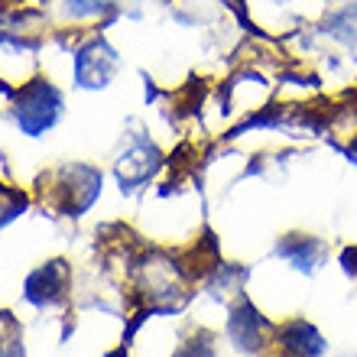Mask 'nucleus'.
I'll list each match as a JSON object with an SVG mask.
<instances>
[{"mask_svg": "<svg viewBox=\"0 0 357 357\" xmlns=\"http://www.w3.org/2000/svg\"><path fill=\"white\" fill-rule=\"evenodd\" d=\"M98 195H101V172L85 162L59 166L52 176H46V202L59 215H85Z\"/></svg>", "mask_w": 357, "mask_h": 357, "instance_id": "nucleus-1", "label": "nucleus"}, {"mask_svg": "<svg viewBox=\"0 0 357 357\" xmlns=\"http://www.w3.org/2000/svg\"><path fill=\"white\" fill-rule=\"evenodd\" d=\"M59 114H62V91L49 85L46 78L26 82L13 91V117L26 137H39L43 130H49L59 121Z\"/></svg>", "mask_w": 357, "mask_h": 357, "instance_id": "nucleus-2", "label": "nucleus"}, {"mask_svg": "<svg viewBox=\"0 0 357 357\" xmlns=\"http://www.w3.org/2000/svg\"><path fill=\"white\" fill-rule=\"evenodd\" d=\"M273 331H276V321L266 319L247 296H241L227 309V338L244 354H264L273 344Z\"/></svg>", "mask_w": 357, "mask_h": 357, "instance_id": "nucleus-3", "label": "nucleus"}, {"mask_svg": "<svg viewBox=\"0 0 357 357\" xmlns=\"http://www.w3.org/2000/svg\"><path fill=\"white\" fill-rule=\"evenodd\" d=\"M273 354L276 357H325L328 341L312 321L305 319H289L280 321L273 331Z\"/></svg>", "mask_w": 357, "mask_h": 357, "instance_id": "nucleus-4", "label": "nucleus"}, {"mask_svg": "<svg viewBox=\"0 0 357 357\" xmlns=\"http://www.w3.org/2000/svg\"><path fill=\"white\" fill-rule=\"evenodd\" d=\"M68 282H72V270H68L66 260H49V264L29 273L23 292H26V302H33L36 309H49V305L66 299Z\"/></svg>", "mask_w": 357, "mask_h": 357, "instance_id": "nucleus-5", "label": "nucleus"}, {"mask_svg": "<svg viewBox=\"0 0 357 357\" xmlns=\"http://www.w3.org/2000/svg\"><path fill=\"white\" fill-rule=\"evenodd\" d=\"M117 72V52L104 39H91L75 56V82L82 88H104Z\"/></svg>", "mask_w": 357, "mask_h": 357, "instance_id": "nucleus-6", "label": "nucleus"}, {"mask_svg": "<svg viewBox=\"0 0 357 357\" xmlns=\"http://www.w3.org/2000/svg\"><path fill=\"white\" fill-rule=\"evenodd\" d=\"M160 166H162V153L143 137V140H137L130 150L117 160V182H121L123 188H137L160 169Z\"/></svg>", "mask_w": 357, "mask_h": 357, "instance_id": "nucleus-7", "label": "nucleus"}, {"mask_svg": "<svg viewBox=\"0 0 357 357\" xmlns=\"http://www.w3.org/2000/svg\"><path fill=\"white\" fill-rule=\"evenodd\" d=\"M276 257H282L292 270L315 273L328 260V244L312 234H286L280 244H276Z\"/></svg>", "mask_w": 357, "mask_h": 357, "instance_id": "nucleus-8", "label": "nucleus"}, {"mask_svg": "<svg viewBox=\"0 0 357 357\" xmlns=\"http://www.w3.org/2000/svg\"><path fill=\"white\" fill-rule=\"evenodd\" d=\"M321 33L328 39H335L338 46L357 52V0H348V3L331 10L328 17H325V29Z\"/></svg>", "mask_w": 357, "mask_h": 357, "instance_id": "nucleus-9", "label": "nucleus"}, {"mask_svg": "<svg viewBox=\"0 0 357 357\" xmlns=\"http://www.w3.org/2000/svg\"><path fill=\"white\" fill-rule=\"evenodd\" d=\"M172 357H218L215 338H211L208 331H195V335H188V338L178 344Z\"/></svg>", "mask_w": 357, "mask_h": 357, "instance_id": "nucleus-10", "label": "nucleus"}, {"mask_svg": "<svg viewBox=\"0 0 357 357\" xmlns=\"http://www.w3.org/2000/svg\"><path fill=\"white\" fill-rule=\"evenodd\" d=\"M26 205H29V198L23 192H17V188H10V185H0V227L23 215Z\"/></svg>", "mask_w": 357, "mask_h": 357, "instance_id": "nucleus-11", "label": "nucleus"}, {"mask_svg": "<svg viewBox=\"0 0 357 357\" xmlns=\"http://www.w3.org/2000/svg\"><path fill=\"white\" fill-rule=\"evenodd\" d=\"M111 7V0H66V17H98Z\"/></svg>", "mask_w": 357, "mask_h": 357, "instance_id": "nucleus-12", "label": "nucleus"}]
</instances>
